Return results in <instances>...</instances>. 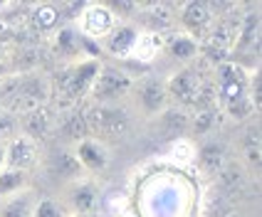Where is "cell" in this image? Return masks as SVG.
<instances>
[{
    "mask_svg": "<svg viewBox=\"0 0 262 217\" xmlns=\"http://www.w3.org/2000/svg\"><path fill=\"white\" fill-rule=\"evenodd\" d=\"M84 124L87 131L97 136V141H112V138H121L129 131V114L114 106V104H92L84 111Z\"/></svg>",
    "mask_w": 262,
    "mask_h": 217,
    "instance_id": "1",
    "label": "cell"
},
{
    "mask_svg": "<svg viewBox=\"0 0 262 217\" xmlns=\"http://www.w3.org/2000/svg\"><path fill=\"white\" fill-rule=\"evenodd\" d=\"M117 20H119L117 13H114L109 5H102V3L84 5L82 13H79V17H77L82 35H87V37H92V40L109 37L112 30L117 28Z\"/></svg>",
    "mask_w": 262,
    "mask_h": 217,
    "instance_id": "2",
    "label": "cell"
},
{
    "mask_svg": "<svg viewBox=\"0 0 262 217\" xmlns=\"http://www.w3.org/2000/svg\"><path fill=\"white\" fill-rule=\"evenodd\" d=\"M131 79L126 77L124 72H119V69H112V67H102L99 74H97V79H94V84L89 89V94L97 99L99 104H112L121 99V97H126L131 91Z\"/></svg>",
    "mask_w": 262,
    "mask_h": 217,
    "instance_id": "3",
    "label": "cell"
},
{
    "mask_svg": "<svg viewBox=\"0 0 262 217\" xmlns=\"http://www.w3.org/2000/svg\"><path fill=\"white\" fill-rule=\"evenodd\" d=\"M99 69H102V64L97 59H82V62H77L72 69H67L62 84H59L62 91H64V97H70V99L84 97L89 89H92V84H94Z\"/></svg>",
    "mask_w": 262,
    "mask_h": 217,
    "instance_id": "4",
    "label": "cell"
},
{
    "mask_svg": "<svg viewBox=\"0 0 262 217\" xmlns=\"http://www.w3.org/2000/svg\"><path fill=\"white\" fill-rule=\"evenodd\" d=\"M35 163H37V141H32L30 136L20 133L5 143V168L25 173Z\"/></svg>",
    "mask_w": 262,
    "mask_h": 217,
    "instance_id": "5",
    "label": "cell"
},
{
    "mask_svg": "<svg viewBox=\"0 0 262 217\" xmlns=\"http://www.w3.org/2000/svg\"><path fill=\"white\" fill-rule=\"evenodd\" d=\"M131 89L136 91L139 106H141L148 116H159V114L166 111L168 91H166V84L159 82L156 77H146V79H141L136 87H131Z\"/></svg>",
    "mask_w": 262,
    "mask_h": 217,
    "instance_id": "6",
    "label": "cell"
},
{
    "mask_svg": "<svg viewBox=\"0 0 262 217\" xmlns=\"http://www.w3.org/2000/svg\"><path fill=\"white\" fill-rule=\"evenodd\" d=\"M168 97H173L183 104H195L201 99V74L190 67H183L181 72H176L168 84H166Z\"/></svg>",
    "mask_w": 262,
    "mask_h": 217,
    "instance_id": "7",
    "label": "cell"
},
{
    "mask_svg": "<svg viewBox=\"0 0 262 217\" xmlns=\"http://www.w3.org/2000/svg\"><path fill=\"white\" fill-rule=\"evenodd\" d=\"M181 22L188 30L190 37H201L205 32H210L213 28V15H210V5H205L201 0L186 3L181 8Z\"/></svg>",
    "mask_w": 262,
    "mask_h": 217,
    "instance_id": "8",
    "label": "cell"
},
{
    "mask_svg": "<svg viewBox=\"0 0 262 217\" xmlns=\"http://www.w3.org/2000/svg\"><path fill=\"white\" fill-rule=\"evenodd\" d=\"M82 165H79V160L74 156L72 151H55L52 153V158L47 160V173L52 175V178H59V180H79V175H82Z\"/></svg>",
    "mask_w": 262,
    "mask_h": 217,
    "instance_id": "9",
    "label": "cell"
},
{
    "mask_svg": "<svg viewBox=\"0 0 262 217\" xmlns=\"http://www.w3.org/2000/svg\"><path fill=\"white\" fill-rule=\"evenodd\" d=\"M37 198L30 190H17L13 195L0 198V217H32Z\"/></svg>",
    "mask_w": 262,
    "mask_h": 217,
    "instance_id": "10",
    "label": "cell"
},
{
    "mask_svg": "<svg viewBox=\"0 0 262 217\" xmlns=\"http://www.w3.org/2000/svg\"><path fill=\"white\" fill-rule=\"evenodd\" d=\"M74 156H77L79 165H82L84 171H102L104 165L109 163V158H106V148H104L102 141H97V138H84V141H79Z\"/></svg>",
    "mask_w": 262,
    "mask_h": 217,
    "instance_id": "11",
    "label": "cell"
},
{
    "mask_svg": "<svg viewBox=\"0 0 262 217\" xmlns=\"http://www.w3.org/2000/svg\"><path fill=\"white\" fill-rule=\"evenodd\" d=\"M195 160H198V165H201L203 173L218 175L228 165V151L218 141H208L201 151H195Z\"/></svg>",
    "mask_w": 262,
    "mask_h": 217,
    "instance_id": "12",
    "label": "cell"
},
{
    "mask_svg": "<svg viewBox=\"0 0 262 217\" xmlns=\"http://www.w3.org/2000/svg\"><path fill=\"white\" fill-rule=\"evenodd\" d=\"M163 44H166V40L161 37L159 32H154V30L139 32L136 42H134V50H131V57L136 62H154L159 57V52L163 50Z\"/></svg>",
    "mask_w": 262,
    "mask_h": 217,
    "instance_id": "13",
    "label": "cell"
},
{
    "mask_svg": "<svg viewBox=\"0 0 262 217\" xmlns=\"http://www.w3.org/2000/svg\"><path fill=\"white\" fill-rule=\"evenodd\" d=\"M136 35L139 30L131 28V25H117L112 30L109 40H106V50L109 55L114 57H131V50H134V42H136Z\"/></svg>",
    "mask_w": 262,
    "mask_h": 217,
    "instance_id": "14",
    "label": "cell"
},
{
    "mask_svg": "<svg viewBox=\"0 0 262 217\" xmlns=\"http://www.w3.org/2000/svg\"><path fill=\"white\" fill-rule=\"evenodd\" d=\"M70 203H72L74 212L87 215L97 207V188L92 180H74L72 190H70Z\"/></svg>",
    "mask_w": 262,
    "mask_h": 217,
    "instance_id": "15",
    "label": "cell"
},
{
    "mask_svg": "<svg viewBox=\"0 0 262 217\" xmlns=\"http://www.w3.org/2000/svg\"><path fill=\"white\" fill-rule=\"evenodd\" d=\"M218 185H220V192L230 200L235 195H240L243 188H245V175L240 171V165H235V163H228L223 171L218 173Z\"/></svg>",
    "mask_w": 262,
    "mask_h": 217,
    "instance_id": "16",
    "label": "cell"
},
{
    "mask_svg": "<svg viewBox=\"0 0 262 217\" xmlns=\"http://www.w3.org/2000/svg\"><path fill=\"white\" fill-rule=\"evenodd\" d=\"M50 129H52V114H50L45 106L30 111L28 118H25V136H30L32 141L45 138V136L50 133Z\"/></svg>",
    "mask_w": 262,
    "mask_h": 217,
    "instance_id": "17",
    "label": "cell"
},
{
    "mask_svg": "<svg viewBox=\"0 0 262 217\" xmlns=\"http://www.w3.org/2000/svg\"><path fill=\"white\" fill-rule=\"evenodd\" d=\"M168 156H171V160L181 163V165H188V163L195 160V146H193L190 138H183V136H181V138L171 141V146H168Z\"/></svg>",
    "mask_w": 262,
    "mask_h": 217,
    "instance_id": "18",
    "label": "cell"
},
{
    "mask_svg": "<svg viewBox=\"0 0 262 217\" xmlns=\"http://www.w3.org/2000/svg\"><path fill=\"white\" fill-rule=\"evenodd\" d=\"M59 131H62V136L64 138H70V141H84L87 138V124H84V116L82 114H74L70 116V118H64L62 121V126H59Z\"/></svg>",
    "mask_w": 262,
    "mask_h": 217,
    "instance_id": "19",
    "label": "cell"
},
{
    "mask_svg": "<svg viewBox=\"0 0 262 217\" xmlns=\"http://www.w3.org/2000/svg\"><path fill=\"white\" fill-rule=\"evenodd\" d=\"M23 188H25V173L13 171V168H3L0 171V198L13 195V192H17Z\"/></svg>",
    "mask_w": 262,
    "mask_h": 217,
    "instance_id": "20",
    "label": "cell"
},
{
    "mask_svg": "<svg viewBox=\"0 0 262 217\" xmlns=\"http://www.w3.org/2000/svg\"><path fill=\"white\" fill-rule=\"evenodd\" d=\"M168 50L176 59H190L198 52V44L190 35H176L173 40H168Z\"/></svg>",
    "mask_w": 262,
    "mask_h": 217,
    "instance_id": "21",
    "label": "cell"
},
{
    "mask_svg": "<svg viewBox=\"0 0 262 217\" xmlns=\"http://www.w3.org/2000/svg\"><path fill=\"white\" fill-rule=\"evenodd\" d=\"M57 20H59V13L55 5H40V8L32 13V22H35L37 30H52L57 25Z\"/></svg>",
    "mask_w": 262,
    "mask_h": 217,
    "instance_id": "22",
    "label": "cell"
},
{
    "mask_svg": "<svg viewBox=\"0 0 262 217\" xmlns=\"http://www.w3.org/2000/svg\"><path fill=\"white\" fill-rule=\"evenodd\" d=\"M163 129H166V136L171 138V141H176V138H181V133H183V129H186V116L183 114H176V111H163Z\"/></svg>",
    "mask_w": 262,
    "mask_h": 217,
    "instance_id": "23",
    "label": "cell"
},
{
    "mask_svg": "<svg viewBox=\"0 0 262 217\" xmlns=\"http://www.w3.org/2000/svg\"><path fill=\"white\" fill-rule=\"evenodd\" d=\"M32 217H64V212H62V207H59L55 200L45 198V200H37Z\"/></svg>",
    "mask_w": 262,
    "mask_h": 217,
    "instance_id": "24",
    "label": "cell"
},
{
    "mask_svg": "<svg viewBox=\"0 0 262 217\" xmlns=\"http://www.w3.org/2000/svg\"><path fill=\"white\" fill-rule=\"evenodd\" d=\"M262 89H260V72H255L252 77H250L248 82V102L250 106H252V111H260L262 106Z\"/></svg>",
    "mask_w": 262,
    "mask_h": 217,
    "instance_id": "25",
    "label": "cell"
},
{
    "mask_svg": "<svg viewBox=\"0 0 262 217\" xmlns=\"http://www.w3.org/2000/svg\"><path fill=\"white\" fill-rule=\"evenodd\" d=\"M13 136H17V133H15V118H13V114L0 109V141H10Z\"/></svg>",
    "mask_w": 262,
    "mask_h": 217,
    "instance_id": "26",
    "label": "cell"
},
{
    "mask_svg": "<svg viewBox=\"0 0 262 217\" xmlns=\"http://www.w3.org/2000/svg\"><path fill=\"white\" fill-rule=\"evenodd\" d=\"M245 156H248V163L255 168V171H260V143H250L248 151H245Z\"/></svg>",
    "mask_w": 262,
    "mask_h": 217,
    "instance_id": "27",
    "label": "cell"
},
{
    "mask_svg": "<svg viewBox=\"0 0 262 217\" xmlns=\"http://www.w3.org/2000/svg\"><path fill=\"white\" fill-rule=\"evenodd\" d=\"M208 126H210V114H201L195 121V131H205Z\"/></svg>",
    "mask_w": 262,
    "mask_h": 217,
    "instance_id": "28",
    "label": "cell"
},
{
    "mask_svg": "<svg viewBox=\"0 0 262 217\" xmlns=\"http://www.w3.org/2000/svg\"><path fill=\"white\" fill-rule=\"evenodd\" d=\"M5 168V146H0V171Z\"/></svg>",
    "mask_w": 262,
    "mask_h": 217,
    "instance_id": "29",
    "label": "cell"
},
{
    "mask_svg": "<svg viewBox=\"0 0 262 217\" xmlns=\"http://www.w3.org/2000/svg\"><path fill=\"white\" fill-rule=\"evenodd\" d=\"M3 74H5V67H3V64H0V79H3Z\"/></svg>",
    "mask_w": 262,
    "mask_h": 217,
    "instance_id": "30",
    "label": "cell"
},
{
    "mask_svg": "<svg viewBox=\"0 0 262 217\" xmlns=\"http://www.w3.org/2000/svg\"><path fill=\"white\" fill-rule=\"evenodd\" d=\"M225 217H240V215H237V212H230V215H225Z\"/></svg>",
    "mask_w": 262,
    "mask_h": 217,
    "instance_id": "31",
    "label": "cell"
},
{
    "mask_svg": "<svg viewBox=\"0 0 262 217\" xmlns=\"http://www.w3.org/2000/svg\"><path fill=\"white\" fill-rule=\"evenodd\" d=\"M121 217H134V215H129V212H124V215H121Z\"/></svg>",
    "mask_w": 262,
    "mask_h": 217,
    "instance_id": "32",
    "label": "cell"
}]
</instances>
